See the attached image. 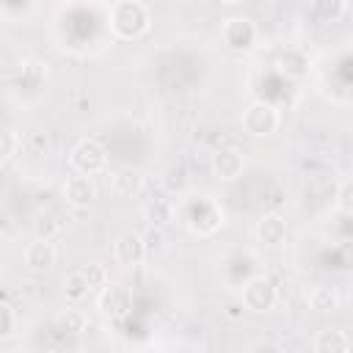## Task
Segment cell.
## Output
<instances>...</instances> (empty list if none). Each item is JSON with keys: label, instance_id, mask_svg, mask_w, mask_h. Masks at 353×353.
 Wrapping results in <instances>:
<instances>
[{"label": "cell", "instance_id": "cell-1", "mask_svg": "<svg viewBox=\"0 0 353 353\" xmlns=\"http://www.w3.org/2000/svg\"><path fill=\"white\" fill-rule=\"evenodd\" d=\"M152 25V11L141 0H119L108 8V28L121 41L141 39Z\"/></svg>", "mask_w": 353, "mask_h": 353}, {"label": "cell", "instance_id": "cell-2", "mask_svg": "<svg viewBox=\"0 0 353 353\" xmlns=\"http://www.w3.org/2000/svg\"><path fill=\"white\" fill-rule=\"evenodd\" d=\"M69 165L80 176H94L108 168V149L97 138H80L69 152Z\"/></svg>", "mask_w": 353, "mask_h": 353}, {"label": "cell", "instance_id": "cell-3", "mask_svg": "<svg viewBox=\"0 0 353 353\" xmlns=\"http://www.w3.org/2000/svg\"><path fill=\"white\" fill-rule=\"evenodd\" d=\"M279 124H281V116H279V108L273 102L256 99L243 110V130L251 138H268L279 130Z\"/></svg>", "mask_w": 353, "mask_h": 353}, {"label": "cell", "instance_id": "cell-4", "mask_svg": "<svg viewBox=\"0 0 353 353\" xmlns=\"http://www.w3.org/2000/svg\"><path fill=\"white\" fill-rule=\"evenodd\" d=\"M256 22L251 17H229L221 25V41L223 47L234 50V52H248L256 44Z\"/></svg>", "mask_w": 353, "mask_h": 353}, {"label": "cell", "instance_id": "cell-5", "mask_svg": "<svg viewBox=\"0 0 353 353\" xmlns=\"http://www.w3.org/2000/svg\"><path fill=\"white\" fill-rule=\"evenodd\" d=\"M279 301V290L268 276H254L243 284V306L251 312H270Z\"/></svg>", "mask_w": 353, "mask_h": 353}, {"label": "cell", "instance_id": "cell-6", "mask_svg": "<svg viewBox=\"0 0 353 353\" xmlns=\"http://www.w3.org/2000/svg\"><path fill=\"white\" fill-rule=\"evenodd\" d=\"M199 207H201V212L196 210V204H190V210L185 212V223L193 234H212L221 226L223 212L210 199H199Z\"/></svg>", "mask_w": 353, "mask_h": 353}, {"label": "cell", "instance_id": "cell-7", "mask_svg": "<svg viewBox=\"0 0 353 353\" xmlns=\"http://www.w3.org/2000/svg\"><path fill=\"white\" fill-rule=\"evenodd\" d=\"M113 256L119 265L124 268H135L146 259V245H143V234L130 229V232H121L113 243Z\"/></svg>", "mask_w": 353, "mask_h": 353}, {"label": "cell", "instance_id": "cell-8", "mask_svg": "<svg viewBox=\"0 0 353 353\" xmlns=\"http://www.w3.org/2000/svg\"><path fill=\"white\" fill-rule=\"evenodd\" d=\"M210 168H212V176H215V179H221V182H234V179L243 174L245 160H243V154L234 152V149H218V152L212 154V160H210Z\"/></svg>", "mask_w": 353, "mask_h": 353}, {"label": "cell", "instance_id": "cell-9", "mask_svg": "<svg viewBox=\"0 0 353 353\" xmlns=\"http://www.w3.org/2000/svg\"><path fill=\"white\" fill-rule=\"evenodd\" d=\"M97 298H99L102 314L110 317V320H124V317L130 314V309H132V298H130V292L121 290V287H110V284H108Z\"/></svg>", "mask_w": 353, "mask_h": 353}, {"label": "cell", "instance_id": "cell-10", "mask_svg": "<svg viewBox=\"0 0 353 353\" xmlns=\"http://www.w3.org/2000/svg\"><path fill=\"white\" fill-rule=\"evenodd\" d=\"M256 240L262 245H281L287 240V221L281 212H265L256 221Z\"/></svg>", "mask_w": 353, "mask_h": 353}, {"label": "cell", "instance_id": "cell-11", "mask_svg": "<svg viewBox=\"0 0 353 353\" xmlns=\"http://www.w3.org/2000/svg\"><path fill=\"white\" fill-rule=\"evenodd\" d=\"M58 259V248L52 240H33L28 248H25V265L36 273H44L55 265Z\"/></svg>", "mask_w": 353, "mask_h": 353}, {"label": "cell", "instance_id": "cell-12", "mask_svg": "<svg viewBox=\"0 0 353 353\" xmlns=\"http://www.w3.org/2000/svg\"><path fill=\"white\" fill-rule=\"evenodd\" d=\"M63 199L72 204V207H88L94 199H97V185L91 176H69L63 182Z\"/></svg>", "mask_w": 353, "mask_h": 353}, {"label": "cell", "instance_id": "cell-13", "mask_svg": "<svg viewBox=\"0 0 353 353\" xmlns=\"http://www.w3.org/2000/svg\"><path fill=\"white\" fill-rule=\"evenodd\" d=\"M141 188H143V174L138 168H130L127 165V168H119L110 176V193L116 199H132V196L141 193Z\"/></svg>", "mask_w": 353, "mask_h": 353}, {"label": "cell", "instance_id": "cell-14", "mask_svg": "<svg viewBox=\"0 0 353 353\" xmlns=\"http://www.w3.org/2000/svg\"><path fill=\"white\" fill-rule=\"evenodd\" d=\"M276 66H279V72H281V74L295 77V80H301V77H306V74L312 72V61H309V55H306L303 50H298V47L284 50V52L279 55Z\"/></svg>", "mask_w": 353, "mask_h": 353}, {"label": "cell", "instance_id": "cell-15", "mask_svg": "<svg viewBox=\"0 0 353 353\" xmlns=\"http://www.w3.org/2000/svg\"><path fill=\"white\" fill-rule=\"evenodd\" d=\"M312 353H350V339L339 328H323L312 339Z\"/></svg>", "mask_w": 353, "mask_h": 353}, {"label": "cell", "instance_id": "cell-16", "mask_svg": "<svg viewBox=\"0 0 353 353\" xmlns=\"http://www.w3.org/2000/svg\"><path fill=\"white\" fill-rule=\"evenodd\" d=\"M339 292H336V287H328V284H317V287H312L309 290V295H306V303L314 309V312H336L339 309Z\"/></svg>", "mask_w": 353, "mask_h": 353}, {"label": "cell", "instance_id": "cell-17", "mask_svg": "<svg viewBox=\"0 0 353 353\" xmlns=\"http://www.w3.org/2000/svg\"><path fill=\"white\" fill-rule=\"evenodd\" d=\"M174 201L171 199H152L146 207H143V215H146V221L152 223V226H165V223H171L174 221Z\"/></svg>", "mask_w": 353, "mask_h": 353}, {"label": "cell", "instance_id": "cell-18", "mask_svg": "<svg viewBox=\"0 0 353 353\" xmlns=\"http://www.w3.org/2000/svg\"><path fill=\"white\" fill-rule=\"evenodd\" d=\"M61 232V221L55 212L44 210V212H36L33 218V234L36 240H55V234Z\"/></svg>", "mask_w": 353, "mask_h": 353}, {"label": "cell", "instance_id": "cell-19", "mask_svg": "<svg viewBox=\"0 0 353 353\" xmlns=\"http://www.w3.org/2000/svg\"><path fill=\"white\" fill-rule=\"evenodd\" d=\"M80 273L85 276V284H88V292H94V295H99L108 284H110V276H108V270H105V265H99V262H91V265H83L80 268Z\"/></svg>", "mask_w": 353, "mask_h": 353}, {"label": "cell", "instance_id": "cell-20", "mask_svg": "<svg viewBox=\"0 0 353 353\" xmlns=\"http://www.w3.org/2000/svg\"><path fill=\"white\" fill-rule=\"evenodd\" d=\"M63 295H66V301H72V303H77V301H83V298L91 295V292H88V284H85V276H83L80 270H72V273L63 276Z\"/></svg>", "mask_w": 353, "mask_h": 353}, {"label": "cell", "instance_id": "cell-21", "mask_svg": "<svg viewBox=\"0 0 353 353\" xmlns=\"http://www.w3.org/2000/svg\"><path fill=\"white\" fill-rule=\"evenodd\" d=\"M17 149H19V138H17V132L8 130V127H0V163L11 160V157L17 154Z\"/></svg>", "mask_w": 353, "mask_h": 353}, {"label": "cell", "instance_id": "cell-22", "mask_svg": "<svg viewBox=\"0 0 353 353\" xmlns=\"http://www.w3.org/2000/svg\"><path fill=\"white\" fill-rule=\"evenodd\" d=\"M58 323H61L66 331H72V334L85 331V314H83L80 309H66V312L58 317Z\"/></svg>", "mask_w": 353, "mask_h": 353}, {"label": "cell", "instance_id": "cell-23", "mask_svg": "<svg viewBox=\"0 0 353 353\" xmlns=\"http://www.w3.org/2000/svg\"><path fill=\"white\" fill-rule=\"evenodd\" d=\"M336 210L345 215L353 212V182L350 179H342L336 188Z\"/></svg>", "mask_w": 353, "mask_h": 353}, {"label": "cell", "instance_id": "cell-24", "mask_svg": "<svg viewBox=\"0 0 353 353\" xmlns=\"http://www.w3.org/2000/svg\"><path fill=\"white\" fill-rule=\"evenodd\" d=\"M143 245H146V256H154L165 248V237H163V229L152 226L146 234H143Z\"/></svg>", "mask_w": 353, "mask_h": 353}, {"label": "cell", "instance_id": "cell-25", "mask_svg": "<svg viewBox=\"0 0 353 353\" xmlns=\"http://www.w3.org/2000/svg\"><path fill=\"white\" fill-rule=\"evenodd\" d=\"M11 331H14V312L8 303L0 301V339L11 336Z\"/></svg>", "mask_w": 353, "mask_h": 353}, {"label": "cell", "instance_id": "cell-26", "mask_svg": "<svg viewBox=\"0 0 353 353\" xmlns=\"http://www.w3.org/2000/svg\"><path fill=\"white\" fill-rule=\"evenodd\" d=\"M251 353H284V347L273 339H259V342L251 345Z\"/></svg>", "mask_w": 353, "mask_h": 353}, {"label": "cell", "instance_id": "cell-27", "mask_svg": "<svg viewBox=\"0 0 353 353\" xmlns=\"http://www.w3.org/2000/svg\"><path fill=\"white\" fill-rule=\"evenodd\" d=\"M50 353H66V350H50Z\"/></svg>", "mask_w": 353, "mask_h": 353}]
</instances>
